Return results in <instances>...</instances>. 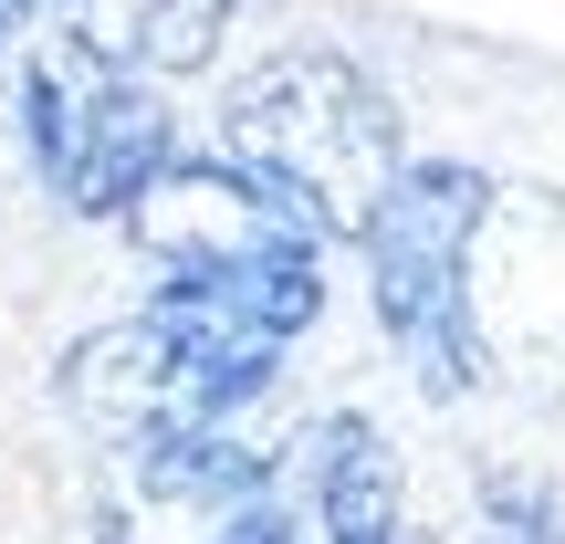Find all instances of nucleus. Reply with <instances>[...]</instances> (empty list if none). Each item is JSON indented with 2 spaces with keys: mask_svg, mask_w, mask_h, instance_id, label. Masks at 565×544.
I'll return each mask as SVG.
<instances>
[{
  "mask_svg": "<svg viewBox=\"0 0 565 544\" xmlns=\"http://www.w3.org/2000/svg\"><path fill=\"white\" fill-rule=\"evenodd\" d=\"M221 158L242 168L252 189H273L303 231H345L356 242L366 210L387 200V179L408 168L398 116L387 95L356 74L345 53H263L242 84L221 95Z\"/></svg>",
  "mask_w": 565,
  "mask_h": 544,
  "instance_id": "nucleus-1",
  "label": "nucleus"
},
{
  "mask_svg": "<svg viewBox=\"0 0 565 544\" xmlns=\"http://www.w3.org/2000/svg\"><path fill=\"white\" fill-rule=\"evenodd\" d=\"M282 377V335L221 314V303L158 282V303L63 356V408L95 440H158V429H231L252 398H273Z\"/></svg>",
  "mask_w": 565,
  "mask_h": 544,
  "instance_id": "nucleus-2",
  "label": "nucleus"
},
{
  "mask_svg": "<svg viewBox=\"0 0 565 544\" xmlns=\"http://www.w3.org/2000/svg\"><path fill=\"white\" fill-rule=\"evenodd\" d=\"M126 231H137V252L158 263V282H179V294L263 324L282 345L324 314L315 231H303L273 189H252L231 158H168L158 179L126 200Z\"/></svg>",
  "mask_w": 565,
  "mask_h": 544,
  "instance_id": "nucleus-3",
  "label": "nucleus"
},
{
  "mask_svg": "<svg viewBox=\"0 0 565 544\" xmlns=\"http://www.w3.org/2000/svg\"><path fill=\"white\" fill-rule=\"evenodd\" d=\"M482 221H492L482 168H398L387 200L356 231L377 324L429 398L482 387V314H471V242H482Z\"/></svg>",
  "mask_w": 565,
  "mask_h": 544,
  "instance_id": "nucleus-4",
  "label": "nucleus"
},
{
  "mask_svg": "<svg viewBox=\"0 0 565 544\" xmlns=\"http://www.w3.org/2000/svg\"><path fill=\"white\" fill-rule=\"evenodd\" d=\"M21 137H32V168L53 179V200L84 221H126V200L179 158L158 84L84 53L74 32H42L21 53Z\"/></svg>",
  "mask_w": 565,
  "mask_h": 544,
  "instance_id": "nucleus-5",
  "label": "nucleus"
},
{
  "mask_svg": "<svg viewBox=\"0 0 565 544\" xmlns=\"http://www.w3.org/2000/svg\"><path fill=\"white\" fill-rule=\"evenodd\" d=\"M95 534L105 544H273V461L242 429L105 440Z\"/></svg>",
  "mask_w": 565,
  "mask_h": 544,
  "instance_id": "nucleus-6",
  "label": "nucleus"
},
{
  "mask_svg": "<svg viewBox=\"0 0 565 544\" xmlns=\"http://www.w3.org/2000/svg\"><path fill=\"white\" fill-rule=\"evenodd\" d=\"M273 544H398V450L377 419H315L273 461Z\"/></svg>",
  "mask_w": 565,
  "mask_h": 544,
  "instance_id": "nucleus-7",
  "label": "nucleus"
},
{
  "mask_svg": "<svg viewBox=\"0 0 565 544\" xmlns=\"http://www.w3.org/2000/svg\"><path fill=\"white\" fill-rule=\"evenodd\" d=\"M63 32L84 53L126 63V74L168 84V74H200L231 32V0H63Z\"/></svg>",
  "mask_w": 565,
  "mask_h": 544,
  "instance_id": "nucleus-8",
  "label": "nucleus"
},
{
  "mask_svg": "<svg viewBox=\"0 0 565 544\" xmlns=\"http://www.w3.org/2000/svg\"><path fill=\"white\" fill-rule=\"evenodd\" d=\"M32 11H42V0H0V42H21V32H32Z\"/></svg>",
  "mask_w": 565,
  "mask_h": 544,
  "instance_id": "nucleus-9",
  "label": "nucleus"
},
{
  "mask_svg": "<svg viewBox=\"0 0 565 544\" xmlns=\"http://www.w3.org/2000/svg\"><path fill=\"white\" fill-rule=\"evenodd\" d=\"M492 544H513V534H492Z\"/></svg>",
  "mask_w": 565,
  "mask_h": 544,
  "instance_id": "nucleus-10",
  "label": "nucleus"
}]
</instances>
